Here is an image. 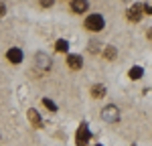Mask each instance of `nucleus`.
<instances>
[{
	"mask_svg": "<svg viewBox=\"0 0 152 146\" xmlns=\"http://www.w3.org/2000/svg\"><path fill=\"white\" fill-rule=\"evenodd\" d=\"M43 106H45V108H49L51 112H55V110H57V106H55V104H53L49 97H45V99H43Z\"/></svg>",
	"mask_w": 152,
	"mask_h": 146,
	"instance_id": "f8f14e48",
	"label": "nucleus"
},
{
	"mask_svg": "<svg viewBox=\"0 0 152 146\" xmlns=\"http://www.w3.org/2000/svg\"><path fill=\"white\" fill-rule=\"evenodd\" d=\"M87 0H71V8H73V12H85L87 10Z\"/></svg>",
	"mask_w": 152,
	"mask_h": 146,
	"instance_id": "0eeeda50",
	"label": "nucleus"
},
{
	"mask_svg": "<svg viewBox=\"0 0 152 146\" xmlns=\"http://www.w3.org/2000/svg\"><path fill=\"white\" fill-rule=\"evenodd\" d=\"M6 57H8L10 63H20V61H23V51H20V49H16V47H12L10 51H8V55H6Z\"/></svg>",
	"mask_w": 152,
	"mask_h": 146,
	"instance_id": "39448f33",
	"label": "nucleus"
},
{
	"mask_svg": "<svg viewBox=\"0 0 152 146\" xmlns=\"http://www.w3.org/2000/svg\"><path fill=\"white\" fill-rule=\"evenodd\" d=\"M142 75H144V69H142V67H132V69H130V77H132V79H140Z\"/></svg>",
	"mask_w": 152,
	"mask_h": 146,
	"instance_id": "9b49d317",
	"label": "nucleus"
},
{
	"mask_svg": "<svg viewBox=\"0 0 152 146\" xmlns=\"http://www.w3.org/2000/svg\"><path fill=\"white\" fill-rule=\"evenodd\" d=\"M102 116H104L105 122H118L120 120V112H118L116 106H105L104 112H102Z\"/></svg>",
	"mask_w": 152,
	"mask_h": 146,
	"instance_id": "20e7f679",
	"label": "nucleus"
},
{
	"mask_svg": "<svg viewBox=\"0 0 152 146\" xmlns=\"http://www.w3.org/2000/svg\"><path fill=\"white\" fill-rule=\"evenodd\" d=\"M67 65H69L71 69H81V65H83L81 55H69L67 57Z\"/></svg>",
	"mask_w": 152,
	"mask_h": 146,
	"instance_id": "423d86ee",
	"label": "nucleus"
},
{
	"mask_svg": "<svg viewBox=\"0 0 152 146\" xmlns=\"http://www.w3.org/2000/svg\"><path fill=\"white\" fill-rule=\"evenodd\" d=\"M116 57V49L114 47H105V59H114Z\"/></svg>",
	"mask_w": 152,
	"mask_h": 146,
	"instance_id": "ddd939ff",
	"label": "nucleus"
},
{
	"mask_svg": "<svg viewBox=\"0 0 152 146\" xmlns=\"http://www.w3.org/2000/svg\"><path fill=\"white\" fill-rule=\"evenodd\" d=\"M144 12H146V6L138 2V4H134L132 8H128L126 16H128V20H132V23H138L142 16H144Z\"/></svg>",
	"mask_w": 152,
	"mask_h": 146,
	"instance_id": "f03ea898",
	"label": "nucleus"
},
{
	"mask_svg": "<svg viewBox=\"0 0 152 146\" xmlns=\"http://www.w3.org/2000/svg\"><path fill=\"white\" fill-rule=\"evenodd\" d=\"M75 142H77V146H85L87 142H89V128H87V124H81V126L77 128Z\"/></svg>",
	"mask_w": 152,
	"mask_h": 146,
	"instance_id": "7ed1b4c3",
	"label": "nucleus"
},
{
	"mask_svg": "<svg viewBox=\"0 0 152 146\" xmlns=\"http://www.w3.org/2000/svg\"><path fill=\"white\" fill-rule=\"evenodd\" d=\"M41 6H53V0H41Z\"/></svg>",
	"mask_w": 152,
	"mask_h": 146,
	"instance_id": "4468645a",
	"label": "nucleus"
},
{
	"mask_svg": "<svg viewBox=\"0 0 152 146\" xmlns=\"http://www.w3.org/2000/svg\"><path fill=\"white\" fill-rule=\"evenodd\" d=\"M95 146H102V144H95Z\"/></svg>",
	"mask_w": 152,
	"mask_h": 146,
	"instance_id": "dca6fc26",
	"label": "nucleus"
},
{
	"mask_svg": "<svg viewBox=\"0 0 152 146\" xmlns=\"http://www.w3.org/2000/svg\"><path fill=\"white\" fill-rule=\"evenodd\" d=\"M4 12H6V8H4V4H0V16H4Z\"/></svg>",
	"mask_w": 152,
	"mask_h": 146,
	"instance_id": "2eb2a0df",
	"label": "nucleus"
},
{
	"mask_svg": "<svg viewBox=\"0 0 152 146\" xmlns=\"http://www.w3.org/2000/svg\"><path fill=\"white\" fill-rule=\"evenodd\" d=\"M104 16L102 14H89L87 18H85V28H89V31H94V33H97V31H102L104 28Z\"/></svg>",
	"mask_w": 152,
	"mask_h": 146,
	"instance_id": "f257e3e1",
	"label": "nucleus"
},
{
	"mask_svg": "<svg viewBox=\"0 0 152 146\" xmlns=\"http://www.w3.org/2000/svg\"><path fill=\"white\" fill-rule=\"evenodd\" d=\"M28 120L33 122V126H35V128H41V126H43L41 116H39V112H37V110H28Z\"/></svg>",
	"mask_w": 152,
	"mask_h": 146,
	"instance_id": "6e6552de",
	"label": "nucleus"
},
{
	"mask_svg": "<svg viewBox=\"0 0 152 146\" xmlns=\"http://www.w3.org/2000/svg\"><path fill=\"white\" fill-rule=\"evenodd\" d=\"M91 96L97 97V99L104 97L105 96V87H104V85H94V87H91Z\"/></svg>",
	"mask_w": 152,
	"mask_h": 146,
	"instance_id": "1a4fd4ad",
	"label": "nucleus"
},
{
	"mask_svg": "<svg viewBox=\"0 0 152 146\" xmlns=\"http://www.w3.org/2000/svg\"><path fill=\"white\" fill-rule=\"evenodd\" d=\"M55 49H57L59 53H67V51H69V43H67L65 39H59L57 45H55Z\"/></svg>",
	"mask_w": 152,
	"mask_h": 146,
	"instance_id": "9d476101",
	"label": "nucleus"
}]
</instances>
